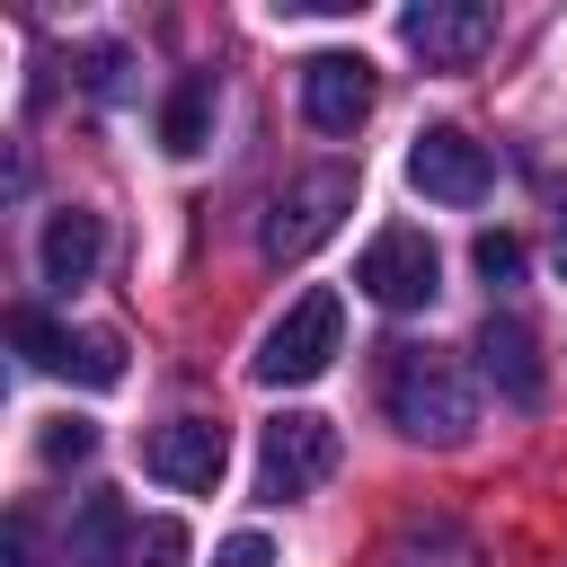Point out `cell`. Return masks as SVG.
Wrapping results in <instances>:
<instances>
[{
    "mask_svg": "<svg viewBox=\"0 0 567 567\" xmlns=\"http://www.w3.org/2000/svg\"><path fill=\"white\" fill-rule=\"evenodd\" d=\"M399 35H408V53H416L425 71H470V62L496 44V9H487V0H416V9L399 18Z\"/></svg>",
    "mask_w": 567,
    "mask_h": 567,
    "instance_id": "ba28073f",
    "label": "cell"
},
{
    "mask_svg": "<svg viewBox=\"0 0 567 567\" xmlns=\"http://www.w3.org/2000/svg\"><path fill=\"white\" fill-rule=\"evenodd\" d=\"M558 275H567V186H558Z\"/></svg>",
    "mask_w": 567,
    "mask_h": 567,
    "instance_id": "7402d4cb",
    "label": "cell"
},
{
    "mask_svg": "<svg viewBox=\"0 0 567 567\" xmlns=\"http://www.w3.org/2000/svg\"><path fill=\"white\" fill-rule=\"evenodd\" d=\"M9 337H18V354L27 363H44V372H62V381H80V390H115L124 381V337L115 328H53L44 310H9Z\"/></svg>",
    "mask_w": 567,
    "mask_h": 567,
    "instance_id": "5b68a950",
    "label": "cell"
},
{
    "mask_svg": "<svg viewBox=\"0 0 567 567\" xmlns=\"http://www.w3.org/2000/svg\"><path fill=\"white\" fill-rule=\"evenodd\" d=\"M470 266H478V284L496 292V284L523 275V239H514V230H478V239H470Z\"/></svg>",
    "mask_w": 567,
    "mask_h": 567,
    "instance_id": "2e32d148",
    "label": "cell"
},
{
    "mask_svg": "<svg viewBox=\"0 0 567 567\" xmlns=\"http://www.w3.org/2000/svg\"><path fill=\"white\" fill-rule=\"evenodd\" d=\"M89 452H97V425H89V416H53V425H44V461H53V470H80Z\"/></svg>",
    "mask_w": 567,
    "mask_h": 567,
    "instance_id": "e0dca14e",
    "label": "cell"
},
{
    "mask_svg": "<svg viewBox=\"0 0 567 567\" xmlns=\"http://www.w3.org/2000/svg\"><path fill=\"white\" fill-rule=\"evenodd\" d=\"M71 71H80V89L115 97V89H124V44H80V53H71Z\"/></svg>",
    "mask_w": 567,
    "mask_h": 567,
    "instance_id": "ac0fdd59",
    "label": "cell"
},
{
    "mask_svg": "<svg viewBox=\"0 0 567 567\" xmlns=\"http://www.w3.org/2000/svg\"><path fill=\"white\" fill-rule=\"evenodd\" d=\"M97 248H106V221L89 213V204H62L53 221H44V239H35V257H44V284H89L97 275Z\"/></svg>",
    "mask_w": 567,
    "mask_h": 567,
    "instance_id": "7c38bea8",
    "label": "cell"
},
{
    "mask_svg": "<svg viewBox=\"0 0 567 567\" xmlns=\"http://www.w3.org/2000/svg\"><path fill=\"white\" fill-rule=\"evenodd\" d=\"M204 142H213V80L186 71V80L168 89V106H159V151H168V159H195Z\"/></svg>",
    "mask_w": 567,
    "mask_h": 567,
    "instance_id": "4fadbf2b",
    "label": "cell"
},
{
    "mask_svg": "<svg viewBox=\"0 0 567 567\" xmlns=\"http://www.w3.org/2000/svg\"><path fill=\"white\" fill-rule=\"evenodd\" d=\"M478 372H487L514 408H532V399L549 390V372H540V337H532L523 319H496V310H487V328H478Z\"/></svg>",
    "mask_w": 567,
    "mask_h": 567,
    "instance_id": "8fae6325",
    "label": "cell"
},
{
    "mask_svg": "<svg viewBox=\"0 0 567 567\" xmlns=\"http://www.w3.org/2000/svg\"><path fill=\"white\" fill-rule=\"evenodd\" d=\"M142 470H151L159 487L213 496V487H221V470H230V443H221V425H213V416H168V425H151Z\"/></svg>",
    "mask_w": 567,
    "mask_h": 567,
    "instance_id": "9c48e42d",
    "label": "cell"
},
{
    "mask_svg": "<svg viewBox=\"0 0 567 567\" xmlns=\"http://www.w3.org/2000/svg\"><path fill=\"white\" fill-rule=\"evenodd\" d=\"M390 567H478V549L452 532V523H408L390 540Z\"/></svg>",
    "mask_w": 567,
    "mask_h": 567,
    "instance_id": "9a60e30c",
    "label": "cell"
},
{
    "mask_svg": "<svg viewBox=\"0 0 567 567\" xmlns=\"http://www.w3.org/2000/svg\"><path fill=\"white\" fill-rule=\"evenodd\" d=\"M133 514L115 505V496H89L80 505V523H71V567H115V549H133Z\"/></svg>",
    "mask_w": 567,
    "mask_h": 567,
    "instance_id": "5bb4252c",
    "label": "cell"
},
{
    "mask_svg": "<svg viewBox=\"0 0 567 567\" xmlns=\"http://www.w3.org/2000/svg\"><path fill=\"white\" fill-rule=\"evenodd\" d=\"M354 284H363L381 310H425V301L443 292V257H434V239H425V230L390 221V230H372V239H363Z\"/></svg>",
    "mask_w": 567,
    "mask_h": 567,
    "instance_id": "8992f818",
    "label": "cell"
},
{
    "mask_svg": "<svg viewBox=\"0 0 567 567\" xmlns=\"http://www.w3.org/2000/svg\"><path fill=\"white\" fill-rule=\"evenodd\" d=\"M213 567H275V549H266V532H230Z\"/></svg>",
    "mask_w": 567,
    "mask_h": 567,
    "instance_id": "ffe728a7",
    "label": "cell"
},
{
    "mask_svg": "<svg viewBox=\"0 0 567 567\" xmlns=\"http://www.w3.org/2000/svg\"><path fill=\"white\" fill-rule=\"evenodd\" d=\"M346 213H354V177H346V168H310V177H292V186L266 204L257 248H266L275 266H292V257H310V248H319Z\"/></svg>",
    "mask_w": 567,
    "mask_h": 567,
    "instance_id": "3957f363",
    "label": "cell"
},
{
    "mask_svg": "<svg viewBox=\"0 0 567 567\" xmlns=\"http://www.w3.org/2000/svg\"><path fill=\"white\" fill-rule=\"evenodd\" d=\"M337 346H346V301H337V292H301V301L257 337V381H266V390H301V381H319V372L337 363Z\"/></svg>",
    "mask_w": 567,
    "mask_h": 567,
    "instance_id": "7a4b0ae2",
    "label": "cell"
},
{
    "mask_svg": "<svg viewBox=\"0 0 567 567\" xmlns=\"http://www.w3.org/2000/svg\"><path fill=\"white\" fill-rule=\"evenodd\" d=\"M301 115L319 133H354L372 115V62L363 53H310L301 62Z\"/></svg>",
    "mask_w": 567,
    "mask_h": 567,
    "instance_id": "30bf717a",
    "label": "cell"
},
{
    "mask_svg": "<svg viewBox=\"0 0 567 567\" xmlns=\"http://www.w3.org/2000/svg\"><path fill=\"white\" fill-rule=\"evenodd\" d=\"M408 186L434 195V204H478V195L496 186V159H487L478 133H461V124H425V133L408 142Z\"/></svg>",
    "mask_w": 567,
    "mask_h": 567,
    "instance_id": "52a82bcc",
    "label": "cell"
},
{
    "mask_svg": "<svg viewBox=\"0 0 567 567\" xmlns=\"http://www.w3.org/2000/svg\"><path fill=\"white\" fill-rule=\"evenodd\" d=\"M0 567H35V532H27V514H9V540H0Z\"/></svg>",
    "mask_w": 567,
    "mask_h": 567,
    "instance_id": "44dd1931",
    "label": "cell"
},
{
    "mask_svg": "<svg viewBox=\"0 0 567 567\" xmlns=\"http://www.w3.org/2000/svg\"><path fill=\"white\" fill-rule=\"evenodd\" d=\"M328 470H337V425L310 416V408H284V416L266 425V443H257V496H266V505H292V496H310Z\"/></svg>",
    "mask_w": 567,
    "mask_h": 567,
    "instance_id": "277c9868",
    "label": "cell"
},
{
    "mask_svg": "<svg viewBox=\"0 0 567 567\" xmlns=\"http://www.w3.org/2000/svg\"><path fill=\"white\" fill-rule=\"evenodd\" d=\"M381 408L408 443H461L470 434V372L443 354V346H390L381 363Z\"/></svg>",
    "mask_w": 567,
    "mask_h": 567,
    "instance_id": "6da1fadb",
    "label": "cell"
},
{
    "mask_svg": "<svg viewBox=\"0 0 567 567\" xmlns=\"http://www.w3.org/2000/svg\"><path fill=\"white\" fill-rule=\"evenodd\" d=\"M177 558H186V532L177 523H142L133 549H124V567H177Z\"/></svg>",
    "mask_w": 567,
    "mask_h": 567,
    "instance_id": "d6986e66",
    "label": "cell"
}]
</instances>
